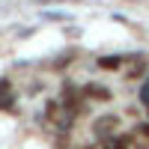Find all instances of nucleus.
I'll return each mask as SVG.
<instances>
[{
  "instance_id": "5",
  "label": "nucleus",
  "mask_w": 149,
  "mask_h": 149,
  "mask_svg": "<svg viewBox=\"0 0 149 149\" xmlns=\"http://www.w3.org/2000/svg\"><path fill=\"white\" fill-rule=\"evenodd\" d=\"M137 102H140L143 107H149V72H146V78H143L140 90H137Z\"/></svg>"
},
{
  "instance_id": "1",
  "label": "nucleus",
  "mask_w": 149,
  "mask_h": 149,
  "mask_svg": "<svg viewBox=\"0 0 149 149\" xmlns=\"http://www.w3.org/2000/svg\"><path fill=\"white\" fill-rule=\"evenodd\" d=\"M119 125V116L116 113H102V116H95L93 122V134L98 140H107V137H113V128Z\"/></svg>"
},
{
  "instance_id": "13",
  "label": "nucleus",
  "mask_w": 149,
  "mask_h": 149,
  "mask_svg": "<svg viewBox=\"0 0 149 149\" xmlns=\"http://www.w3.org/2000/svg\"><path fill=\"white\" fill-rule=\"evenodd\" d=\"M146 110H149V107H146Z\"/></svg>"
},
{
  "instance_id": "6",
  "label": "nucleus",
  "mask_w": 149,
  "mask_h": 149,
  "mask_svg": "<svg viewBox=\"0 0 149 149\" xmlns=\"http://www.w3.org/2000/svg\"><path fill=\"white\" fill-rule=\"evenodd\" d=\"M74 60V51H63V54H57V60L51 63V69H63V66H69Z\"/></svg>"
},
{
  "instance_id": "3",
  "label": "nucleus",
  "mask_w": 149,
  "mask_h": 149,
  "mask_svg": "<svg viewBox=\"0 0 149 149\" xmlns=\"http://www.w3.org/2000/svg\"><path fill=\"white\" fill-rule=\"evenodd\" d=\"M84 95L95 98V102H110V90H104V86H98V84H86L84 86Z\"/></svg>"
},
{
  "instance_id": "9",
  "label": "nucleus",
  "mask_w": 149,
  "mask_h": 149,
  "mask_svg": "<svg viewBox=\"0 0 149 149\" xmlns=\"http://www.w3.org/2000/svg\"><path fill=\"white\" fill-rule=\"evenodd\" d=\"M134 134H137V137H149V122H137V125H134Z\"/></svg>"
},
{
  "instance_id": "7",
  "label": "nucleus",
  "mask_w": 149,
  "mask_h": 149,
  "mask_svg": "<svg viewBox=\"0 0 149 149\" xmlns=\"http://www.w3.org/2000/svg\"><path fill=\"white\" fill-rule=\"evenodd\" d=\"M42 21H72V15H66V12H42Z\"/></svg>"
},
{
  "instance_id": "12",
  "label": "nucleus",
  "mask_w": 149,
  "mask_h": 149,
  "mask_svg": "<svg viewBox=\"0 0 149 149\" xmlns=\"http://www.w3.org/2000/svg\"><path fill=\"white\" fill-rule=\"evenodd\" d=\"M86 149H90V146H86Z\"/></svg>"
},
{
  "instance_id": "2",
  "label": "nucleus",
  "mask_w": 149,
  "mask_h": 149,
  "mask_svg": "<svg viewBox=\"0 0 149 149\" xmlns=\"http://www.w3.org/2000/svg\"><path fill=\"white\" fill-rule=\"evenodd\" d=\"M122 63H125V54H104V57L95 60V66H98V69H107V72L122 69Z\"/></svg>"
},
{
  "instance_id": "4",
  "label": "nucleus",
  "mask_w": 149,
  "mask_h": 149,
  "mask_svg": "<svg viewBox=\"0 0 149 149\" xmlns=\"http://www.w3.org/2000/svg\"><path fill=\"white\" fill-rule=\"evenodd\" d=\"M102 149H131V140L125 137V134H113V137H107Z\"/></svg>"
},
{
  "instance_id": "10",
  "label": "nucleus",
  "mask_w": 149,
  "mask_h": 149,
  "mask_svg": "<svg viewBox=\"0 0 149 149\" xmlns=\"http://www.w3.org/2000/svg\"><path fill=\"white\" fill-rule=\"evenodd\" d=\"M6 93H12V84L9 78H0V95H6Z\"/></svg>"
},
{
  "instance_id": "8",
  "label": "nucleus",
  "mask_w": 149,
  "mask_h": 149,
  "mask_svg": "<svg viewBox=\"0 0 149 149\" xmlns=\"http://www.w3.org/2000/svg\"><path fill=\"white\" fill-rule=\"evenodd\" d=\"M143 72H146V66H143V57H140V60H137V66H134V69L128 72V81H134V78H140Z\"/></svg>"
},
{
  "instance_id": "11",
  "label": "nucleus",
  "mask_w": 149,
  "mask_h": 149,
  "mask_svg": "<svg viewBox=\"0 0 149 149\" xmlns=\"http://www.w3.org/2000/svg\"><path fill=\"white\" fill-rule=\"evenodd\" d=\"M39 6H48V3H66V0H36Z\"/></svg>"
}]
</instances>
